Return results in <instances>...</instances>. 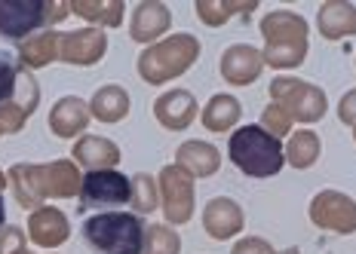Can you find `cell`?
<instances>
[{
  "label": "cell",
  "mask_w": 356,
  "mask_h": 254,
  "mask_svg": "<svg viewBox=\"0 0 356 254\" xmlns=\"http://www.w3.org/2000/svg\"><path fill=\"white\" fill-rule=\"evenodd\" d=\"M83 239L99 254H145V223L129 212H105L83 223Z\"/></svg>",
  "instance_id": "1"
},
{
  "label": "cell",
  "mask_w": 356,
  "mask_h": 254,
  "mask_svg": "<svg viewBox=\"0 0 356 254\" xmlns=\"http://www.w3.org/2000/svg\"><path fill=\"white\" fill-rule=\"evenodd\" d=\"M231 160L252 178H270L283 166V151H280V141L261 126H246L234 132Z\"/></svg>",
  "instance_id": "2"
},
{
  "label": "cell",
  "mask_w": 356,
  "mask_h": 254,
  "mask_svg": "<svg viewBox=\"0 0 356 254\" xmlns=\"http://www.w3.org/2000/svg\"><path fill=\"white\" fill-rule=\"evenodd\" d=\"M132 199V181L120 171L95 169L80 184V208H114Z\"/></svg>",
  "instance_id": "3"
},
{
  "label": "cell",
  "mask_w": 356,
  "mask_h": 254,
  "mask_svg": "<svg viewBox=\"0 0 356 254\" xmlns=\"http://www.w3.org/2000/svg\"><path fill=\"white\" fill-rule=\"evenodd\" d=\"M47 3L40 0H0V37L22 40L47 22Z\"/></svg>",
  "instance_id": "4"
},
{
  "label": "cell",
  "mask_w": 356,
  "mask_h": 254,
  "mask_svg": "<svg viewBox=\"0 0 356 254\" xmlns=\"http://www.w3.org/2000/svg\"><path fill=\"white\" fill-rule=\"evenodd\" d=\"M258 74V58L249 46H234L225 56V77H231L234 83H249Z\"/></svg>",
  "instance_id": "5"
},
{
  "label": "cell",
  "mask_w": 356,
  "mask_h": 254,
  "mask_svg": "<svg viewBox=\"0 0 356 254\" xmlns=\"http://www.w3.org/2000/svg\"><path fill=\"white\" fill-rule=\"evenodd\" d=\"M53 132H58V135H74L77 129H83L86 126V110L83 104H80L77 99H65L58 108L53 110Z\"/></svg>",
  "instance_id": "6"
},
{
  "label": "cell",
  "mask_w": 356,
  "mask_h": 254,
  "mask_svg": "<svg viewBox=\"0 0 356 254\" xmlns=\"http://www.w3.org/2000/svg\"><path fill=\"white\" fill-rule=\"evenodd\" d=\"M31 236L40 245H56L68 236V223H65V218L58 212H40L31 221Z\"/></svg>",
  "instance_id": "7"
},
{
  "label": "cell",
  "mask_w": 356,
  "mask_h": 254,
  "mask_svg": "<svg viewBox=\"0 0 356 254\" xmlns=\"http://www.w3.org/2000/svg\"><path fill=\"white\" fill-rule=\"evenodd\" d=\"M77 160H83L86 166H99V162H117V151L111 141H99V138H86L74 147Z\"/></svg>",
  "instance_id": "8"
},
{
  "label": "cell",
  "mask_w": 356,
  "mask_h": 254,
  "mask_svg": "<svg viewBox=\"0 0 356 254\" xmlns=\"http://www.w3.org/2000/svg\"><path fill=\"white\" fill-rule=\"evenodd\" d=\"M16 80H19V65L13 56L0 52V108L10 104L13 92H16Z\"/></svg>",
  "instance_id": "9"
},
{
  "label": "cell",
  "mask_w": 356,
  "mask_h": 254,
  "mask_svg": "<svg viewBox=\"0 0 356 254\" xmlns=\"http://www.w3.org/2000/svg\"><path fill=\"white\" fill-rule=\"evenodd\" d=\"M236 114H240V108H236L234 99H227V95H218V99L212 101V110L206 114V119H209L212 129H225V126H231Z\"/></svg>",
  "instance_id": "10"
},
{
  "label": "cell",
  "mask_w": 356,
  "mask_h": 254,
  "mask_svg": "<svg viewBox=\"0 0 356 254\" xmlns=\"http://www.w3.org/2000/svg\"><path fill=\"white\" fill-rule=\"evenodd\" d=\"M136 187H138V190H142V187H147V178L142 175V178L136 181ZM136 205H138V212H147V208H154L151 193H138V196H136Z\"/></svg>",
  "instance_id": "11"
},
{
  "label": "cell",
  "mask_w": 356,
  "mask_h": 254,
  "mask_svg": "<svg viewBox=\"0 0 356 254\" xmlns=\"http://www.w3.org/2000/svg\"><path fill=\"white\" fill-rule=\"evenodd\" d=\"M19 242H22L19 233H16V230H10V233L0 239V254H16L19 251Z\"/></svg>",
  "instance_id": "12"
},
{
  "label": "cell",
  "mask_w": 356,
  "mask_h": 254,
  "mask_svg": "<svg viewBox=\"0 0 356 254\" xmlns=\"http://www.w3.org/2000/svg\"><path fill=\"white\" fill-rule=\"evenodd\" d=\"M0 227H3V199H0Z\"/></svg>",
  "instance_id": "13"
},
{
  "label": "cell",
  "mask_w": 356,
  "mask_h": 254,
  "mask_svg": "<svg viewBox=\"0 0 356 254\" xmlns=\"http://www.w3.org/2000/svg\"><path fill=\"white\" fill-rule=\"evenodd\" d=\"M3 184H6V178H3V175H0V187H3Z\"/></svg>",
  "instance_id": "14"
}]
</instances>
